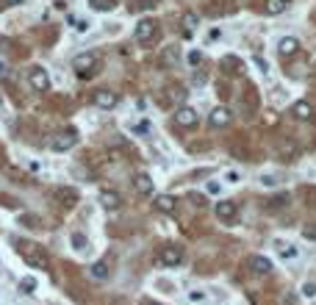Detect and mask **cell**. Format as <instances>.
Instances as JSON below:
<instances>
[{"mask_svg":"<svg viewBox=\"0 0 316 305\" xmlns=\"http://www.w3.org/2000/svg\"><path fill=\"white\" fill-rule=\"evenodd\" d=\"M155 36H158V23H155V20H142V23L136 25V42L153 45Z\"/></svg>","mask_w":316,"mask_h":305,"instance_id":"6da1fadb","label":"cell"},{"mask_svg":"<svg viewBox=\"0 0 316 305\" xmlns=\"http://www.w3.org/2000/svg\"><path fill=\"white\" fill-rule=\"evenodd\" d=\"M158 258H161L164 266H180V263H183V247L164 244L161 250H158Z\"/></svg>","mask_w":316,"mask_h":305,"instance_id":"7a4b0ae2","label":"cell"},{"mask_svg":"<svg viewBox=\"0 0 316 305\" xmlns=\"http://www.w3.org/2000/svg\"><path fill=\"white\" fill-rule=\"evenodd\" d=\"M97 67V56L95 53H81L75 56V61H72V70L78 72V75H84V78H89L92 72H95Z\"/></svg>","mask_w":316,"mask_h":305,"instance_id":"3957f363","label":"cell"},{"mask_svg":"<svg viewBox=\"0 0 316 305\" xmlns=\"http://www.w3.org/2000/svg\"><path fill=\"white\" fill-rule=\"evenodd\" d=\"M28 81H31V86H34V92H48L50 89V78H48V72H45V67H31Z\"/></svg>","mask_w":316,"mask_h":305,"instance_id":"277c9868","label":"cell"},{"mask_svg":"<svg viewBox=\"0 0 316 305\" xmlns=\"http://www.w3.org/2000/svg\"><path fill=\"white\" fill-rule=\"evenodd\" d=\"M23 255H25V261H28L31 266H34V269H48V266H50L48 252H45L42 247H36V244H34V250H25Z\"/></svg>","mask_w":316,"mask_h":305,"instance_id":"5b68a950","label":"cell"},{"mask_svg":"<svg viewBox=\"0 0 316 305\" xmlns=\"http://www.w3.org/2000/svg\"><path fill=\"white\" fill-rule=\"evenodd\" d=\"M56 200H59L64 208H72V205H78L81 194H78V189H72V186H59V189H56Z\"/></svg>","mask_w":316,"mask_h":305,"instance_id":"8992f818","label":"cell"},{"mask_svg":"<svg viewBox=\"0 0 316 305\" xmlns=\"http://www.w3.org/2000/svg\"><path fill=\"white\" fill-rule=\"evenodd\" d=\"M75 144H78V133L72 131V128H70V131H64V133H59V136L53 139V150H56V153H64V150H72Z\"/></svg>","mask_w":316,"mask_h":305,"instance_id":"52a82bcc","label":"cell"},{"mask_svg":"<svg viewBox=\"0 0 316 305\" xmlns=\"http://www.w3.org/2000/svg\"><path fill=\"white\" fill-rule=\"evenodd\" d=\"M208 122H211V128H227L233 122V114L227 111L225 106H219V108H214V111H211Z\"/></svg>","mask_w":316,"mask_h":305,"instance_id":"ba28073f","label":"cell"},{"mask_svg":"<svg viewBox=\"0 0 316 305\" xmlns=\"http://www.w3.org/2000/svg\"><path fill=\"white\" fill-rule=\"evenodd\" d=\"M175 122H178L180 128H194V125H197V111H194V108L180 106L178 114H175Z\"/></svg>","mask_w":316,"mask_h":305,"instance_id":"9c48e42d","label":"cell"},{"mask_svg":"<svg viewBox=\"0 0 316 305\" xmlns=\"http://www.w3.org/2000/svg\"><path fill=\"white\" fill-rule=\"evenodd\" d=\"M95 103H97L100 108H106V111H111V108L120 103V97H117V92H111V89H100V92L95 95Z\"/></svg>","mask_w":316,"mask_h":305,"instance_id":"30bf717a","label":"cell"},{"mask_svg":"<svg viewBox=\"0 0 316 305\" xmlns=\"http://www.w3.org/2000/svg\"><path fill=\"white\" fill-rule=\"evenodd\" d=\"M236 214H239L236 203H230V200H222V203H216V216H219L222 222H233V219H236Z\"/></svg>","mask_w":316,"mask_h":305,"instance_id":"8fae6325","label":"cell"},{"mask_svg":"<svg viewBox=\"0 0 316 305\" xmlns=\"http://www.w3.org/2000/svg\"><path fill=\"white\" fill-rule=\"evenodd\" d=\"M100 203H103V208L106 211H117L120 208V203H122V197L117 192H111V189H103L100 192Z\"/></svg>","mask_w":316,"mask_h":305,"instance_id":"7c38bea8","label":"cell"},{"mask_svg":"<svg viewBox=\"0 0 316 305\" xmlns=\"http://www.w3.org/2000/svg\"><path fill=\"white\" fill-rule=\"evenodd\" d=\"M297 50H299V42L294 39V36H283L280 42H277V53L286 56V59H288V56H294Z\"/></svg>","mask_w":316,"mask_h":305,"instance_id":"4fadbf2b","label":"cell"},{"mask_svg":"<svg viewBox=\"0 0 316 305\" xmlns=\"http://www.w3.org/2000/svg\"><path fill=\"white\" fill-rule=\"evenodd\" d=\"M291 114H294V117H297V120L308 122V120H310V117H313V106H310V103H308V100H299V103H294Z\"/></svg>","mask_w":316,"mask_h":305,"instance_id":"5bb4252c","label":"cell"},{"mask_svg":"<svg viewBox=\"0 0 316 305\" xmlns=\"http://www.w3.org/2000/svg\"><path fill=\"white\" fill-rule=\"evenodd\" d=\"M250 266H252V272H255V275H269V272H272V261H269V258H263V255H252L250 258Z\"/></svg>","mask_w":316,"mask_h":305,"instance_id":"9a60e30c","label":"cell"},{"mask_svg":"<svg viewBox=\"0 0 316 305\" xmlns=\"http://www.w3.org/2000/svg\"><path fill=\"white\" fill-rule=\"evenodd\" d=\"M133 189H136L139 194H153V178H150V175H136V178H133Z\"/></svg>","mask_w":316,"mask_h":305,"instance_id":"2e32d148","label":"cell"},{"mask_svg":"<svg viewBox=\"0 0 316 305\" xmlns=\"http://www.w3.org/2000/svg\"><path fill=\"white\" fill-rule=\"evenodd\" d=\"M222 70H225V75H239L241 61L236 59V56H225V59H222Z\"/></svg>","mask_w":316,"mask_h":305,"instance_id":"e0dca14e","label":"cell"},{"mask_svg":"<svg viewBox=\"0 0 316 305\" xmlns=\"http://www.w3.org/2000/svg\"><path fill=\"white\" fill-rule=\"evenodd\" d=\"M155 208L161 211V214H175V197H169V194L155 197Z\"/></svg>","mask_w":316,"mask_h":305,"instance_id":"ac0fdd59","label":"cell"},{"mask_svg":"<svg viewBox=\"0 0 316 305\" xmlns=\"http://www.w3.org/2000/svg\"><path fill=\"white\" fill-rule=\"evenodd\" d=\"M167 92H169V95H167L169 103H183V100H186V89H183L180 84H169Z\"/></svg>","mask_w":316,"mask_h":305,"instance_id":"d6986e66","label":"cell"},{"mask_svg":"<svg viewBox=\"0 0 316 305\" xmlns=\"http://www.w3.org/2000/svg\"><path fill=\"white\" fill-rule=\"evenodd\" d=\"M108 275H111V269H108L106 261H97L95 266H92V277H95V280H106Z\"/></svg>","mask_w":316,"mask_h":305,"instance_id":"ffe728a7","label":"cell"},{"mask_svg":"<svg viewBox=\"0 0 316 305\" xmlns=\"http://www.w3.org/2000/svg\"><path fill=\"white\" fill-rule=\"evenodd\" d=\"M286 6H288V0H266L263 12L266 14H280V12H286Z\"/></svg>","mask_w":316,"mask_h":305,"instance_id":"44dd1931","label":"cell"},{"mask_svg":"<svg viewBox=\"0 0 316 305\" xmlns=\"http://www.w3.org/2000/svg\"><path fill=\"white\" fill-rule=\"evenodd\" d=\"M89 6L95 12H114L117 9V0H89Z\"/></svg>","mask_w":316,"mask_h":305,"instance_id":"7402d4cb","label":"cell"},{"mask_svg":"<svg viewBox=\"0 0 316 305\" xmlns=\"http://www.w3.org/2000/svg\"><path fill=\"white\" fill-rule=\"evenodd\" d=\"M277 252H280L283 258H294L297 255V247L288 244V241H277Z\"/></svg>","mask_w":316,"mask_h":305,"instance_id":"603a6c76","label":"cell"},{"mask_svg":"<svg viewBox=\"0 0 316 305\" xmlns=\"http://www.w3.org/2000/svg\"><path fill=\"white\" fill-rule=\"evenodd\" d=\"M72 247L75 250H89V239L84 233H72Z\"/></svg>","mask_w":316,"mask_h":305,"instance_id":"cb8c5ba5","label":"cell"},{"mask_svg":"<svg viewBox=\"0 0 316 305\" xmlns=\"http://www.w3.org/2000/svg\"><path fill=\"white\" fill-rule=\"evenodd\" d=\"M183 25H186V28H183V34L186 36H191V31H194V25H197V14H183Z\"/></svg>","mask_w":316,"mask_h":305,"instance_id":"d4e9b609","label":"cell"},{"mask_svg":"<svg viewBox=\"0 0 316 305\" xmlns=\"http://www.w3.org/2000/svg\"><path fill=\"white\" fill-rule=\"evenodd\" d=\"M20 288H23V294H34L36 291V280L34 277H23V280H20Z\"/></svg>","mask_w":316,"mask_h":305,"instance_id":"484cf974","label":"cell"},{"mask_svg":"<svg viewBox=\"0 0 316 305\" xmlns=\"http://www.w3.org/2000/svg\"><path fill=\"white\" fill-rule=\"evenodd\" d=\"M302 236H305L308 241H316V222H310V225L302 227Z\"/></svg>","mask_w":316,"mask_h":305,"instance_id":"4316f807","label":"cell"},{"mask_svg":"<svg viewBox=\"0 0 316 305\" xmlns=\"http://www.w3.org/2000/svg\"><path fill=\"white\" fill-rule=\"evenodd\" d=\"M164 61L175 64V61H178V50H175V48H167V50H164Z\"/></svg>","mask_w":316,"mask_h":305,"instance_id":"83f0119b","label":"cell"},{"mask_svg":"<svg viewBox=\"0 0 316 305\" xmlns=\"http://www.w3.org/2000/svg\"><path fill=\"white\" fill-rule=\"evenodd\" d=\"M302 294H305L308 299H313V297H316V283H305V286H302Z\"/></svg>","mask_w":316,"mask_h":305,"instance_id":"f1b7e54d","label":"cell"},{"mask_svg":"<svg viewBox=\"0 0 316 305\" xmlns=\"http://www.w3.org/2000/svg\"><path fill=\"white\" fill-rule=\"evenodd\" d=\"M20 222H23L25 227H36V225H39V219H36V216H20Z\"/></svg>","mask_w":316,"mask_h":305,"instance_id":"f546056e","label":"cell"},{"mask_svg":"<svg viewBox=\"0 0 316 305\" xmlns=\"http://www.w3.org/2000/svg\"><path fill=\"white\" fill-rule=\"evenodd\" d=\"M72 25H75V31H81V34L89 28V23H86V20H72Z\"/></svg>","mask_w":316,"mask_h":305,"instance_id":"4dcf8cb0","label":"cell"},{"mask_svg":"<svg viewBox=\"0 0 316 305\" xmlns=\"http://www.w3.org/2000/svg\"><path fill=\"white\" fill-rule=\"evenodd\" d=\"M261 183H263V186H277V178H274V175H263Z\"/></svg>","mask_w":316,"mask_h":305,"instance_id":"1f68e13d","label":"cell"},{"mask_svg":"<svg viewBox=\"0 0 316 305\" xmlns=\"http://www.w3.org/2000/svg\"><path fill=\"white\" fill-rule=\"evenodd\" d=\"M133 131H136V133H150V122H139Z\"/></svg>","mask_w":316,"mask_h":305,"instance_id":"d6a6232c","label":"cell"},{"mask_svg":"<svg viewBox=\"0 0 316 305\" xmlns=\"http://www.w3.org/2000/svg\"><path fill=\"white\" fill-rule=\"evenodd\" d=\"M0 200H3V205H9V208H17V200H14V197H0Z\"/></svg>","mask_w":316,"mask_h":305,"instance_id":"836d02e7","label":"cell"},{"mask_svg":"<svg viewBox=\"0 0 316 305\" xmlns=\"http://www.w3.org/2000/svg\"><path fill=\"white\" fill-rule=\"evenodd\" d=\"M189 200H191L194 205H203V194H194V192H191V194H189Z\"/></svg>","mask_w":316,"mask_h":305,"instance_id":"e575fe53","label":"cell"},{"mask_svg":"<svg viewBox=\"0 0 316 305\" xmlns=\"http://www.w3.org/2000/svg\"><path fill=\"white\" fill-rule=\"evenodd\" d=\"M200 59H203V56L197 53V50H194V53H189V61H191V64H200Z\"/></svg>","mask_w":316,"mask_h":305,"instance_id":"d590c367","label":"cell"},{"mask_svg":"<svg viewBox=\"0 0 316 305\" xmlns=\"http://www.w3.org/2000/svg\"><path fill=\"white\" fill-rule=\"evenodd\" d=\"M305 197H310V200H313V203H310V205H316V192H313V189H305Z\"/></svg>","mask_w":316,"mask_h":305,"instance_id":"8d00e7d4","label":"cell"},{"mask_svg":"<svg viewBox=\"0 0 316 305\" xmlns=\"http://www.w3.org/2000/svg\"><path fill=\"white\" fill-rule=\"evenodd\" d=\"M142 305H161V302H155V299H142Z\"/></svg>","mask_w":316,"mask_h":305,"instance_id":"74e56055","label":"cell"},{"mask_svg":"<svg viewBox=\"0 0 316 305\" xmlns=\"http://www.w3.org/2000/svg\"><path fill=\"white\" fill-rule=\"evenodd\" d=\"M9 6H20V3H23V0H6Z\"/></svg>","mask_w":316,"mask_h":305,"instance_id":"f35d334b","label":"cell"},{"mask_svg":"<svg viewBox=\"0 0 316 305\" xmlns=\"http://www.w3.org/2000/svg\"><path fill=\"white\" fill-rule=\"evenodd\" d=\"M3 72H6V67H3V64H0V75H3Z\"/></svg>","mask_w":316,"mask_h":305,"instance_id":"ab89813d","label":"cell"}]
</instances>
